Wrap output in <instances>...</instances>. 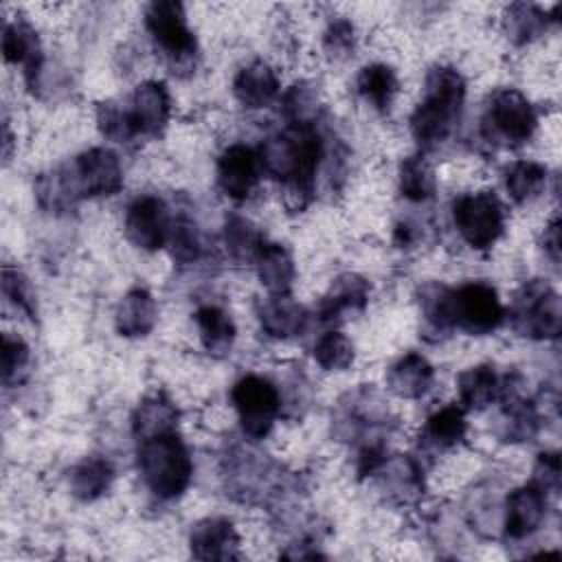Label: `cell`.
I'll return each instance as SVG.
<instances>
[{"label":"cell","mask_w":562,"mask_h":562,"mask_svg":"<svg viewBox=\"0 0 562 562\" xmlns=\"http://www.w3.org/2000/svg\"><path fill=\"white\" fill-rule=\"evenodd\" d=\"M263 171L283 187V200L292 211L310 204L318 162L323 158V138L312 123H290L288 130L268 138L259 149Z\"/></svg>","instance_id":"1"},{"label":"cell","mask_w":562,"mask_h":562,"mask_svg":"<svg viewBox=\"0 0 562 562\" xmlns=\"http://www.w3.org/2000/svg\"><path fill=\"white\" fill-rule=\"evenodd\" d=\"M465 101V81L450 66H437L424 83V99L411 116L413 138L422 149L439 147L454 130Z\"/></svg>","instance_id":"2"},{"label":"cell","mask_w":562,"mask_h":562,"mask_svg":"<svg viewBox=\"0 0 562 562\" xmlns=\"http://www.w3.org/2000/svg\"><path fill=\"white\" fill-rule=\"evenodd\" d=\"M138 470L145 485L158 498L169 501L189 487L193 463L182 439L176 432H165L140 441Z\"/></svg>","instance_id":"3"},{"label":"cell","mask_w":562,"mask_h":562,"mask_svg":"<svg viewBox=\"0 0 562 562\" xmlns=\"http://www.w3.org/2000/svg\"><path fill=\"white\" fill-rule=\"evenodd\" d=\"M536 125V110L522 92L501 88L490 97L483 116V136L490 143L518 147L533 136Z\"/></svg>","instance_id":"4"},{"label":"cell","mask_w":562,"mask_h":562,"mask_svg":"<svg viewBox=\"0 0 562 562\" xmlns=\"http://www.w3.org/2000/svg\"><path fill=\"white\" fill-rule=\"evenodd\" d=\"M145 26L167 64L176 70L191 68L198 53L195 37L187 26L184 7L176 0H156L145 11Z\"/></svg>","instance_id":"5"},{"label":"cell","mask_w":562,"mask_h":562,"mask_svg":"<svg viewBox=\"0 0 562 562\" xmlns=\"http://www.w3.org/2000/svg\"><path fill=\"white\" fill-rule=\"evenodd\" d=\"M509 321L520 336L538 340L555 338L562 329L560 296L549 283L533 279L516 292L509 310Z\"/></svg>","instance_id":"6"},{"label":"cell","mask_w":562,"mask_h":562,"mask_svg":"<svg viewBox=\"0 0 562 562\" xmlns=\"http://www.w3.org/2000/svg\"><path fill=\"white\" fill-rule=\"evenodd\" d=\"M452 220L463 241L476 250L492 248L505 228V211L490 191L459 195L452 202Z\"/></svg>","instance_id":"7"},{"label":"cell","mask_w":562,"mask_h":562,"mask_svg":"<svg viewBox=\"0 0 562 562\" xmlns=\"http://www.w3.org/2000/svg\"><path fill=\"white\" fill-rule=\"evenodd\" d=\"M231 402L237 411L241 430L250 439H263L281 411L277 386L261 375H244L231 389Z\"/></svg>","instance_id":"8"},{"label":"cell","mask_w":562,"mask_h":562,"mask_svg":"<svg viewBox=\"0 0 562 562\" xmlns=\"http://www.w3.org/2000/svg\"><path fill=\"white\" fill-rule=\"evenodd\" d=\"M64 173L75 200L108 198L123 187V169L112 149L92 147L64 165Z\"/></svg>","instance_id":"9"},{"label":"cell","mask_w":562,"mask_h":562,"mask_svg":"<svg viewBox=\"0 0 562 562\" xmlns=\"http://www.w3.org/2000/svg\"><path fill=\"white\" fill-rule=\"evenodd\" d=\"M452 316L454 327L472 336H483L503 323L505 310L490 283L470 281L452 290Z\"/></svg>","instance_id":"10"},{"label":"cell","mask_w":562,"mask_h":562,"mask_svg":"<svg viewBox=\"0 0 562 562\" xmlns=\"http://www.w3.org/2000/svg\"><path fill=\"white\" fill-rule=\"evenodd\" d=\"M173 220L167 204L156 195L136 198L125 211V237L143 250L167 246Z\"/></svg>","instance_id":"11"},{"label":"cell","mask_w":562,"mask_h":562,"mask_svg":"<svg viewBox=\"0 0 562 562\" xmlns=\"http://www.w3.org/2000/svg\"><path fill=\"white\" fill-rule=\"evenodd\" d=\"M263 173L261 156L248 145H231L217 160V184L222 193L235 202L252 195Z\"/></svg>","instance_id":"12"},{"label":"cell","mask_w":562,"mask_h":562,"mask_svg":"<svg viewBox=\"0 0 562 562\" xmlns=\"http://www.w3.org/2000/svg\"><path fill=\"white\" fill-rule=\"evenodd\" d=\"M547 494L533 483L516 487L505 501V536L509 540H522L531 536L544 520Z\"/></svg>","instance_id":"13"},{"label":"cell","mask_w":562,"mask_h":562,"mask_svg":"<svg viewBox=\"0 0 562 562\" xmlns=\"http://www.w3.org/2000/svg\"><path fill=\"white\" fill-rule=\"evenodd\" d=\"M127 112L138 136H156L162 132L171 114V99L165 83L145 81L136 86Z\"/></svg>","instance_id":"14"},{"label":"cell","mask_w":562,"mask_h":562,"mask_svg":"<svg viewBox=\"0 0 562 562\" xmlns=\"http://www.w3.org/2000/svg\"><path fill=\"white\" fill-rule=\"evenodd\" d=\"M189 547L198 560L239 558V536L226 518H202L189 533Z\"/></svg>","instance_id":"15"},{"label":"cell","mask_w":562,"mask_h":562,"mask_svg":"<svg viewBox=\"0 0 562 562\" xmlns=\"http://www.w3.org/2000/svg\"><path fill=\"white\" fill-rule=\"evenodd\" d=\"M2 55L9 64H20L24 68V77L29 86H35L33 79L42 70V48L40 37L33 26L24 20L4 22L2 26Z\"/></svg>","instance_id":"16"},{"label":"cell","mask_w":562,"mask_h":562,"mask_svg":"<svg viewBox=\"0 0 562 562\" xmlns=\"http://www.w3.org/2000/svg\"><path fill=\"white\" fill-rule=\"evenodd\" d=\"M233 94L244 108L261 110L277 99L279 77L270 64L257 59L235 75Z\"/></svg>","instance_id":"17"},{"label":"cell","mask_w":562,"mask_h":562,"mask_svg":"<svg viewBox=\"0 0 562 562\" xmlns=\"http://www.w3.org/2000/svg\"><path fill=\"white\" fill-rule=\"evenodd\" d=\"M369 281H364L360 274L347 272L340 274L327 294L318 303V318L323 323L338 321L345 312H360L364 310L369 301Z\"/></svg>","instance_id":"18"},{"label":"cell","mask_w":562,"mask_h":562,"mask_svg":"<svg viewBox=\"0 0 562 562\" xmlns=\"http://www.w3.org/2000/svg\"><path fill=\"white\" fill-rule=\"evenodd\" d=\"M257 318L261 329L272 338H290L305 329L307 312L288 296H268L257 303Z\"/></svg>","instance_id":"19"},{"label":"cell","mask_w":562,"mask_h":562,"mask_svg":"<svg viewBox=\"0 0 562 562\" xmlns=\"http://www.w3.org/2000/svg\"><path fill=\"white\" fill-rule=\"evenodd\" d=\"M158 321V305L145 288L130 290L114 312V325L121 336H147Z\"/></svg>","instance_id":"20"},{"label":"cell","mask_w":562,"mask_h":562,"mask_svg":"<svg viewBox=\"0 0 562 562\" xmlns=\"http://www.w3.org/2000/svg\"><path fill=\"white\" fill-rule=\"evenodd\" d=\"M432 378H435V371L430 362L422 353L411 351L389 369L386 384L397 397L415 400L430 389Z\"/></svg>","instance_id":"21"},{"label":"cell","mask_w":562,"mask_h":562,"mask_svg":"<svg viewBox=\"0 0 562 562\" xmlns=\"http://www.w3.org/2000/svg\"><path fill=\"white\" fill-rule=\"evenodd\" d=\"M257 274L261 285L272 296H288L294 285V259L290 250L281 244H266L259 252L257 261Z\"/></svg>","instance_id":"22"},{"label":"cell","mask_w":562,"mask_h":562,"mask_svg":"<svg viewBox=\"0 0 562 562\" xmlns=\"http://www.w3.org/2000/svg\"><path fill=\"white\" fill-rule=\"evenodd\" d=\"M459 402L468 411H483L501 395V378L492 364H476L457 380Z\"/></svg>","instance_id":"23"},{"label":"cell","mask_w":562,"mask_h":562,"mask_svg":"<svg viewBox=\"0 0 562 562\" xmlns=\"http://www.w3.org/2000/svg\"><path fill=\"white\" fill-rule=\"evenodd\" d=\"M176 424H178V408L162 393H154L145 397L136 406L132 417V430L138 437V441L156 435L173 432Z\"/></svg>","instance_id":"24"},{"label":"cell","mask_w":562,"mask_h":562,"mask_svg":"<svg viewBox=\"0 0 562 562\" xmlns=\"http://www.w3.org/2000/svg\"><path fill=\"white\" fill-rule=\"evenodd\" d=\"M195 325L202 347L213 358H224L235 342V325L231 316L217 305H204L195 312Z\"/></svg>","instance_id":"25"},{"label":"cell","mask_w":562,"mask_h":562,"mask_svg":"<svg viewBox=\"0 0 562 562\" xmlns=\"http://www.w3.org/2000/svg\"><path fill=\"white\" fill-rule=\"evenodd\" d=\"M465 415L463 408L457 404L443 406L435 411L422 430V441L424 446L432 450H448L457 446L465 437Z\"/></svg>","instance_id":"26"},{"label":"cell","mask_w":562,"mask_h":562,"mask_svg":"<svg viewBox=\"0 0 562 562\" xmlns=\"http://www.w3.org/2000/svg\"><path fill=\"white\" fill-rule=\"evenodd\" d=\"M112 479H114V470H112L110 461H105L101 457H90L72 468L68 483H70V492L75 498L90 503L110 490Z\"/></svg>","instance_id":"27"},{"label":"cell","mask_w":562,"mask_h":562,"mask_svg":"<svg viewBox=\"0 0 562 562\" xmlns=\"http://www.w3.org/2000/svg\"><path fill=\"white\" fill-rule=\"evenodd\" d=\"M356 86L367 103H371L375 110L386 112L397 92V77L395 70L386 64H371L360 70Z\"/></svg>","instance_id":"28"},{"label":"cell","mask_w":562,"mask_h":562,"mask_svg":"<svg viewBox=\"0 0 562 562\" xmlns=\"http://www.w3.org/2000/svg\"><path fill=\"white\" fill-rule=\"evenodd\" d=\"M224 246L235 261H257L266 246L261 231L241 215H231L224 222Z\"/></svg>","instance_id":"29"},{"label":"cell","mask_w":562,"mask_h":562,"mask_svg":"<svg viewBox=\"0 0 562 562\" xmlns=\"http://www.w3.org/2000/svg\"><path fill=\"white\" fill-rule=\"evenodd\" d=\"M547 182V169L531 160H516L505 169V189L518 204L533 200Z\"/></svg>","instance_id":"30"},{"label":"cell","mask_w":562,"mask_h":562,"mask_svg":"<svg viewBox=\"0 0 562 562\" xmlns=\"http://www.w3.org/2000/svg\"><path fill=\"white\" fill-rule=\"evenodd\" d=\"M437 180L424 156L404 158L400 165V193L411 202H426L435 195Z\"/></svg>","instance_id":"31"},{"label":"cell","mask_w":562,"mask_h":562,"mask_svg":"<svg viewBox=\"0 0 562 562\" xmlns=\"http://www.w3.org/2000/svg\"><path fill=\"white\" fill-rule=\"evenodd\" d=\"M547 13L536 4H512L505 11V33L514 44H527L547 29Z\"/></svg>","instance_id":"32"},{"label":"cell","mask_w":562,"mask_h":562,"mask_svg":"<svg viewBox=\"0 0 562 562\" xmlns=\"http://www.w3.org/2000/svg\"><path fill=\"white\" fill-rule=\"evenodd\" d=\"M419 310L430 327L446 331L454 327L452 316V288L441 283H426L419 290Z\"/></svg>","instance_id":"33"},{"label":"cell","mask_w":562,"mask_h":562,"mask_svg":"<svg viewBox=\"0 0 562 562\" xmlns=\"http://www.w3.org/2000/svg\"><path fill=\"white\" fill-rule=\"evenodd\" d=\"M35 198L42 209L53 213L68 211L77 202L68 187L64 167H55L46 173H40V178L35 180Z\"/></svg>","instance_id":"34"},{"label":"cell","mask_w":562,"mask_h":562,"mask_svg":"<svg viewBox=\"0 0 562 562\" xmlns=\"http://www.w3.org/2000/svg\"><path fill=\"white\" fill-rule=\"evenodd\" d=\"M97 125H99V132L114 143H130L138 138L127 108H121L116 101L99 103Z\"/></svg>","instance_id":"35"},{"label":"cell","mask_w":562,"mask_h":562,"mask_svg":"<svg viewBox=\"0 0 562 562\" xmlns=\"http://www.w3.org/2000/svg\"><path fill=\"white\" fill-rule=\"evenodd\" d=\"M314 360L327 371H342L353 362V345L345 334L327 331L314 345Z\"/></svg>","instance_id":"36"},{"label":"cell","mask_w":562,"mask_h":562,"mask_svg":"<svg viewBox=\"0 0 562 562\" xmlns=\"http://www.w3.org/2000/svg\"><path fill=\"white\" fill-rule=\"evenodd\" d=\"M2 294L9 303L15 305V310L24 312L29 318H35L37 307H35L33 290H31L26 277L13 266L2 268Z\"/></svg>","instance_id":"37"},{"label":"cell","mask_w":562,"mask_h":562,"mask_svg":"<svg viewBox=\"0 0 562 562\" xmlns=\"http://www.w3.org/2000/svg\"><path fill=\"white\" fill-rule=\"evenodd\" d=\"M169 248H171V257L176 261L189 263L193 259H198L200 255V235L198 228L191 220H176L171 226V235H169Z\"/></svg>","instance_id":"38"},{"label":"cell","mask_w":562,"mask_h":562,"mask_svg":"<svg viewBox=\"0 0 562 562\" xmlns=\"http://www.w3.org/2000/svg\"><path fill=\"white\" fill-rule=\"evenodd\" d=\"M29 364V347L20 336L4 334L2 336V351H0V367H2V382L11 386L18 375Z\"/></svg>","instance_id":"39"},{"label":"cell","mask_w":562,"mask_h":562,"mask_svg":"<svg viewBox=\"0 0 562 562\" xmlns=\"http://www.w3.org/2000/svg\"><path fill=\"white\" fill-rule=\"evenodd\" d=\"M325 50L329 57L334 59H345L351 55L353 46H356V31L353 24L347 20H334L323 37Z\"/></svg>","instance_id":"40"},{"label":"cell","mask_w":562,"mask_h":562,"mask_svg":"<svg viewBox=\"0 0 562 562\" xmlns=\"http://www.w3.org/2000/svg\"><path fill=\"white\" fill-rule=\"evenodd\" d=\"M531 483L538 490H542L544 494L558 492V487H560V457H558V452L538 454V461L533 465Z\"/></svg>","instance_id":"41"},{"label":"cell","mask_w":562,"mask_h":562,"mask_svg":"<svg viewBox=\"0 0 562 562\" xmlns=\"http://www.w3.org/2000/svg\"><path fill=\"white\" fill-rule=\"evenodd\" d=\"M314 108V97L307 86H292V90L283 97V110L292 123H310L307 116Z\"/></svg>","instance_id":"42"},{"label":"cell","mask_w":562,"mask_h":562,"mask_svg":"<svg viewBox=\"0 0 562 562\" xmlns=\"http://www.w3.org/2000/svg\"><path fill=\"white\" fill-rule=\"evenodd\" d=\"M542 248L551 257V261H555V263L560 261V220L558 217L544 228Z\"/></svg>","instance_id":"43"},{"label":"cell","mask_w":562,"mask_h":562,"mask_svg":"<svg viewBox=\"0 0 562 562\" xmlns=\"http://www.w3.org/2000/svg\"><path fill=\"white\" fill-rule=\"evenodd\" d=\"M2 154H4V160H9V154H11V132H9V121L4 119V140H2Z\"/></svg>","instance_id":"44"}]
</instances>
